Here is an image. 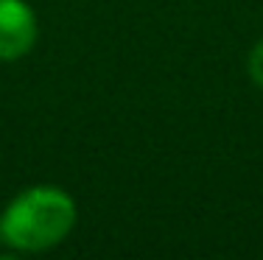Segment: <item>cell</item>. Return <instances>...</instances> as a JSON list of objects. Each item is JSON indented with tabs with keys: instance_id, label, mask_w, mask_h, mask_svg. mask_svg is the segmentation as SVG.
Here are the masks:
<instances>
[{
	"instance_id": "obj_1",
	"label": "cell",
	"mask_w": 263,
	"mask_h": 260,
	"mask_svg": "<svg viewBox=\"0 0 263 260\" xmlns=\"http://www.w3.org/2000/svg\"><path fill=\"white\" fill-rule=\"evenodd\" d=\"M76 221L70 196L59 188H31L0 215V241L14 249L40 252L59 244Z\"/></svg>"
},
{
	"instance_id": "obj_2",
	"label": "cell",
	"mask_w": 263,
	"mask_h": 260,
	"mask_svg": "<svg viewBox=\"0 0 263 260\" xmlns=\"http://www.w3.org/2000/svg\"><path fill=\"white\" fill-rule=\"evenodd\" d=\"M36 39V17L23 0H0V59L11 62L31 51Z\"/></svg>"
},
{
	"instance_id": "obj_3",
	"label": "cell",
	"mask_w": 263,
	"mask_h": 260,
	"mask_svg": "<svg viewBox=\"0 0 263 260\" xmlns=\"http://www.w3.org/2000/svg\"><path fill=\"white\" fill-rule=\"evenodd\" d=\"M249 73H252L255 84L263 87V39L255 45V51L249 53Z\"/></svg>"
}]
</instances>
